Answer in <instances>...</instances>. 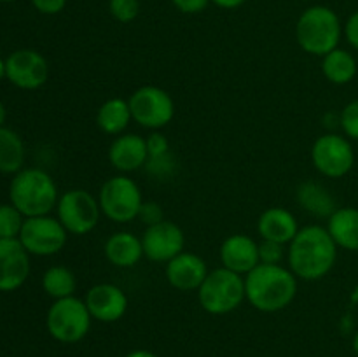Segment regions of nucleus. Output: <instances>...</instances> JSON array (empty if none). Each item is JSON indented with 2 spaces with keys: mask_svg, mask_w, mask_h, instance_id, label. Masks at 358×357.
<instances>
[{
  "mask_svg": "<svg viewBox=\"0 0 358 357\" xmlns=\"http://www.w3.org/2000/svg\"><path fill=\"white\" fill-rule=\"evenodd\" d=\"M345 24L338 13L327 6H311L301 13L296 23V41L304 52L325 56L339 48Z\"/></svg>",
  "mask_w": 358,
  "mask_h": 357,
  "instance_id": "obj_4",
  "label": "nucleus"
},
{
  "mask_svg": "<svg viewBox=\"0 0 358 357\" xmlns=\"http://www.w3.org/2000/svg\"><path fill=\"white\" fill-rule=\"evenodd\" d=\"M303 2H308V0H303Z\"/></svg>",
  "mask_w": 358,
  "mask_h": 357,
  "instance_id": "obj_44",
  "label": "nucleus"
},
{
  "mask_svg": "<svg viewBox=\"0 0 358 357\" xmlns=\"http://www.w3.org/2000/svg\"><path fill=\"white\" fill-rule=\"evenodd\" d=\"M299 230L296 216L283 206H269L257 219V233L262 240L289 245Z\"/></svg>",
  "mask_w": 358,
  "mask_h": 357,
  "instance_id": "obj_19",
  "label": "nucleus"
},
{
  "mask_svg": "<svg viewBox=\"0 0 358 357\" xmlns=\"http://www.w3.org/2000/svg\"><path fill=\"white\" fill-rule=\"evenodd\" d=\"M30 2L37 13L45 14V16H55L65 9L69 0H30Z\"/></svg>",
  "mask_w": 358,
  "mask_h": 357,
  "instance_id": "obj_34",
  "label": "nucleus"
},
{
  "mask_svg": "<svg viewBox=\"0 0 358 357\" xmlns=\"http://www.w3.org/2000/svg\"><path fill=\"white\" fill-rule=\"evenodd\" d=\"M27 252L30 255H38V258H48L62 252V248L69 240V231L63 227L58 217L38 216L27 217L24 219L21 233L17 237Z\"/></svg>",
  "mask_w": 358,
  "mask_h": 357,
  "instance_id": "obj_11",
  "label": "nucleus"
},
{
  "mask_svg": "<svg viewBox=\"0 0 358 357\" xmlns=\"http://www.w3.org/2000/svg\"><path fill=\"white\" fill-rule=\"evenodd\" d=\"M338 259V245L332 240L327 227L310 224L297 231L294 240L287 245L289 268L297 279L315 282L332 272Z\"/></svg>",
  "mask_w": 358,
  "mask_h": 357,
  "instance_id": "obj_1",
  "label": "nucleus"
},
{
  "mask_svg": "<svg viewBox=\"0 0 358 357\" xmlns=\"http://www.w3.org/2000/svg\"><path fill=\"white\" fill-rule=\"evenodd\" d=\"M212 0H171L173 7L182 14H199L208 7Z\"/></svg>",
  "mask_w": 358,
  "mask_h": 357,
  "instance_id": "obj_35",
  "label": "nucleus"
},
{
  "mask_svg": "<svg viewBox=\"0 0 358 357\" xmlns=\"http://www.w3.org/2000/svg\"><path fill=\"white\" fill-rule=\"evenodd\" d=\"M42 289L52 300L76 296L77 276L70 268L62 265L49 266L42 275Z\"/></svg>",
  "mask_w": 358,
  "mask_h": 357,
  "instance_id": "obj_26",
  "label": "nucleus"
},
{
  "mask_svg": "<svg viewBox=\"0 0 358 357\" xmlns=\"http://www.w3.org/2000/svg\"><path fill=\"white\" fill-rule=\"evenodd\" d=\"M58 200L55 178L42 168H23L10 178L9 202L24 217L49 216L56 210Z\"/></svg>",
  "mask_w": 358,
  "mask_h": 357,
  "instance_id": "obj_3",
  "label": "nucleus"
},
{
  "mask_svg": "<svg viewBox=\"0 0 358 357\" xmlns=\"http://www.w3.org/2000/svg\"><path fill=\"white\" fill-rule=\"evenodd\" d=\"M212 4H215L217 7H220V9L231 10V9H238V7H241L243 4H247V0H212Z\"/></svg>",
  "mask_w": 358,
  "mask_h": 357,
  "instance_id": "obj_37",
  "label": "nucleus"
},
{
  "mask_svg": "<svg viewBox=\"0 0 358 357\" xmlns=\"http://www.w3.org/2000/svg\"><path fill=\"white\" fill-rule=\"evenodd\" d=\"M138 219L142 220L145 226H152V224L161 223L164 220V212L161 209L159 203L156 202H143L142 209H140L138 214Z\"/></svg>",
  "mask_w": 358,
  "mask_h": 357,
  "instance_id": "obj_33",
  "label": "nucleus"
},
{
  "mask_svg": "<svg viewBox=\"0 0 358 357\" xmlns=\"http://www.w3.org/2000/svg\"><path fill=\"white\" fill-rule=\"evenodd\" d=\"M259 258L264 265H280L285 258V245L276 244V241L262 240L259 244Z\"/></svg>",
  "mask_w": 358,
  "mask_h": 357,
  "instance_id": "obj_30",
  "label": "nucleus"
},
{
  "mask_svg": "<svg viewBox=\"0 0 358 357\" xmlns=\"http://www.w3.org/2000/svg\"><path fill=\"white\" fill-rule=\"evenodd\" d=\"M357 59L350 51L343 48H336L334 51L322 56V74L325 79L338 86L352 83L357 76Z\"/></svg>",
  "mask_w": 358,
  "mask_h": 357,
  "instance_id": "obj_24",
  "label": "nucleus"
},
{
  "mask_svg": "<svg viewBox=\"0 0 358 357\" xmlns=\"http://www.w3.org/2000/svg\"><path fill=\"white\" fill-rule=\"evenodd\" d=\"M108 161L121 174L140 170L149 161L147 140L136 133H122L112 140L108 147Z\"/></svg>",
  "mask_w": 358,
  "mask_h": 357,
  "instance_id": "obj_17",
  "label": "nucleus"
},
{
  "mask_svg": "<svg viewBox=\"0 0 358 357\" xmlns=\"http://www.w3.org/2000/svg\"><path fill=\"white\" fill-rule=\"evenodd\" d=\"M143 258L152 262H164L184 252L185 234L178 224L173 220H161V223L147 226L142 237Z\"/></svg>",
  "mask_w": 358,
  "mask_h": 357,
  "instance_id": "obj_13",
  "label": "nucleus"
},
{
  "mask_svg": "<svg viewBox=\"0 0 358 357\" xmlns=\"http://www.w3.org/2000/svg\"><path fill=\"white\" fill-rule=\"evenodd\" d=\"M6 79V59L0 58V80Z\"/></svg>",
  "mask_w": 358,
  "mask_h": 357,
  "instance_id": "obj_40",
  "label": "nucleus"
},
{
  "mask_svg": "<svg viewBox=\"0 0 358 357\" xmlns=\"http://www.w3.org/2000/svg\"><path fill=\"white\" fill-rule=\"evenodd\" d=\"M27 149L24 142L14 130L0 128V174L14 175L24 168Z\"/></svg>",
  "mask_w": 358,
  "mask_h": 357,
  "instance_id": "obj_25",
  "label": "nucleus"
},
{
  "mask_svg": "<svg viewBox=\"0 0 358 357\" xmlns=\"http://www.w3.org/2000/svg\"><path fill=\"white\" fill-rule=\"evenodd\" d=\"M220 261L224 268L245 276L261 265L259 244L248 234H229L220 245Z\"/></svg>",
  "mask_w": 358,
  "mask_h": 357,
  "instance_id": "obj_18",
  "label": "nucleus"
},
{
  "mask_svg": "<svg viewBox=\"0 0 358 357\" xmlns=\"http://www.w3.org/2000/svg\"><path fill=\"white\" fill-rule=\"evenodd\" d=\"M131 121L133 118L128 100H124L121 97L105 100L96 112V125L105 135H122Z\"/></svg>",
  "mask_w": 358,
  "mask_h": 357,
  "instance_id": "obj_23",
  "label": "nucleus"
},
{
  "mask_svg": "<svg viewBox=\"0 0 358 357\" xmlns=\"http://www.w3.org/2000/svg\"><path fill=\"white\" fill-rule=\"evenodd\" d=\"M103 254L105 259L115 268H133L143 258L142 238L131 231H117L107 238Z\"/></svg>",
  "mask_w": 358,
  "mask_h": 357,
  "instance_id": "obj_20",
  "label": "nucleus"
},
{
  "mask_svg": "<svg viewBox=\"0 0 358 357\" xmlns=\"http://www.w3.org/2000/svg\"><path fill=\"white\" fill-rule=\"evenodd\" d=\"M2 4H10V2H17V0H0Z\"/></svg>",
  "mask_w": 358,
  "mask_h": 357,
  "instance_id": "obj_42",
  "label": "nucleus"
},
{
  "mask_svg": "<svg viewBox=\"0 0 358 357\" xmlns=\"http://www.w3.org/2000/svg\"><path fill=\"white\" fill-rule=\"evenodd\" d=\"M133 121L150 132H159L175 115V102L166 90L152 84L140 86L128 98Z\"/></svg>",
  "mask_w": 358,
  "mask_h": 357,
  "instance_id": "obj_9",
  "label": "nucleus"
},
{
  "mask_svg": "<svg viewBox=\"0 0 358 357\" xmlns=\"http://www.w3.org/2000/svg\"><path fill=\"white\" fill-rule=\"evenodd\" d=\"M247 300L245 276L220 268L210 270L206 279L198 289V301L203 310L210 315H226L236 310Z\"/></svg>",
  "mask_w": 358,
  "mask_h": 357,
  "instance_id": "obj_5",
  "label": "nucleus"
},
{
  "mask_svg": "<svg viewBox=\"0 0 358 357\" xmlns=\"http://www.w3.org/2000/svg\"><path fill=\"white\" fill-rule=\"evenodd\" d=\"M247 301L259 312L275 314L285 310L297 296V276L289 266L261 262L245 275Z\"/></svg>",
  "mask_w": 358,
  "mask_h": 357,
  "instance_id": "obj_2",
  "label": "nucleus"
},
{
  "mask_svg": "<svg viewBox=\"0 0 358 357\" xmlns=\"http://www.w3.org/2000/svg\"><path fill=\"white\" fill-rule=\"evenodd\" d=\"M27 217L13 205L0 203V238H17Z\"/></svg>",
  "mask_w": 358,
  "mask_h": 357,
  "instance_id": "obj_27",
  "label": "nucleus"
},
{
  "mask_svg": "<svg viewBox=\"0 0 358 357\" xmlns=\"http://www.w3.org/2000/svg\"><path fill=\"white\" fill-rule=\"evenodd\" d=\"M30 276V254L17 238H0V293L17 290Z\"/></svg>",
  "mask_w": 358,
  "mask_h": 357,
  "instance_id": "obj_14",
  "label": "nucleus"
},
{
  "mask_svg": "<svg viewBox=\"0 0 358 357\" xmlns=\"http://www.w3.org/2000/svg\"><path fill=\"white\" fill-rule=\"evenodd\" d=\"M108 10L119 23H131L140 14V0H108Z\"/></svg>",
  "mask_w": 358,
  "mask_h": 357,
  "instance_id": "obj_28",
  "label": "nucleus"
},
{
  "mask_svg": "<svg viewBox=\"0 0 358 357\" xmlns=\"http://www.w3.org/2000/svg\"><path fill=\"white\" fill-rule=\"evenodd\" d=\"M101 214L117 224H128L138 219L143 205L142 189L126 174L114 175L101 184L98 192Z\"/></svg>",
  "mask_w": 358,
  "mask_h": 357,
  "instance_id": "obj_7",
  "label": "nucleus"
},
{
  "mask_svg": "<svg viewBox=\"0 0 358 357\" xmlns=\"http://www.w3.org/2000/svg\"><path fill=\"white\" fill-rule=\"evenodd\" d=\"M91 322L93 317L86 301L77 296L55 300L45 314V328L51 338L66 345L83 342L90 332Z\"/></svg>",
  "mask_w": 358,
  "mask_h": 357,
  "instance_id": "obj_6",
  "label": "nucleus"
},
{
  "mask_svg": "<svg viewBox=\"0 0 358 357\" xmlns=\"http://www.w3.org/2000/svg\"><path fill=\"white\" fill-rule=\"evenodd\" d=\"M208 265L201 255L194 252H180L171 261L166 262V280L173 289L182 293H191L201 287L203 280L208 275Z\"/></svg>",
  "mask_w": 358,
  "mask_h": 357,
  "instance_id": "obj_16",
  "label": "nucleus"
},
{
  "mask_svg": "<svg viewBox=\"0 0 358 357\" xmlns=\"http://www.w3.org/2000/svg\"><path fill=\"white\" fill-rule=\"evenodd\" d=\"M147 149H149V160L150 158H159L170 153V142L166 136L159 132H152L147 136Z\"/></svg>",
  "mask_w": 358,
  "mask_h": 357,
  "instance_id": "obj_32",
  "label": "nucleus"
},
{
  "mask_svg": "<svg viewBox=\"0 0 358 357\" xmlns=\"http://www.w3.org/2000/svg\"><path fill=\"white\" fill-rule=\"evenodd\" d=\"M357 161L348 136L339 133L320 135L311 146V163L315 170L327 178H341L352 172Z\"/></svg>",
  "mask_w": 358,
  "mask_h": 357,
  "instance_id": "obj_10",
  "label": "nucleus"
},
{
  "mask_svg": "<svg viewBox=\"0 0 358 357\" xmlns=\"http://www.w3.org/2000/svg\"><path fill=\"white\" fill-rule=\"evenodd\" d=\"M296 200L299 203V206L303 210H306L308 214H311L313 217L318 219H329L332 214L336 212V200L331 195L325 186L318 184V182L308 181L297 188L296 191Z\"/></svg>",
  "mask_w": 358,
  "mask_h": 357,
  "instance_id": "obj_22",
  "label": "nucleus"
},
{
  "mask_svg": "<svg viewBox=\"0 0 358 357\" xmlns=\"http://www.w3.org/2000/svg\"><path fill=\"white\" fill-rule=\"evenodd\" d=\"M56 217L63 224L69 234L83 237L91 233L98 226L101 209L98 198L86 189H69L59 195L56 205Z\"/></svg>",
  "mask_w": 358,
  "mask_h": 357,
  "instance_id": "obj_8",
  "label": "nucleus"
},
{
  "mask_svg": "<svg viewBox=\"0 0 358 357\" xmlns=\"http://www.w3.org/2000/svg\"><path fill=\"white\" fill-rule=\"evenodd\" d=\"M353 350H355V354L358 356V329H357V332H355V336H353Z\"/></svg>",
  "mask_w": 358,
  "mask_h": 357,
  "instance_id": "obj_41",
  "label": "nucleus"
},
{
  "mask_svg": "<svg viewBox=\"0 0 358 357\" xmlns=\"http://www.w3.org/2000/svg\"><path fill=\"white\" fill-rule=\"evenodd\" d=\"M86 307L93 321L112 324L121 321L128 312V296L115 284H96L86 293Z\"/></svg>",
  "mask_w": 358,
  "mask_h": 357,
  "instance_id": "obj_15",
  "label": "nucleus"
},
{
  "mask_svg": "<svg viewBox=\"0 0 358 357\" xmlns=\"http://www.w3.org/2000/svg\"><path fill=\"white\" fill-rule=\"evenodd\" d=\"M357 163H358V153H357Z\"/></svg>",
  "mask_w": 358,
  "mask_h": 357,
  "instance_id": "obj_43",
  "label": "nucleus"
},
{
  "mask_svg": "<svg viewBox=\"0 0 358 357\" xmlns=\"http://www.w3.org/2000/svg\"><path fill=\"white\" fill-rule=\"evenodd\" d=\"M145 167L150 175H156V177H170L175 168V160L171 156V153H168L159 158H150Z\"/></svg>",
  "mask_w": 358,
  "mask_h": 357,
  "instance_id": "obj_31",
  "label": "nucleus"
},
{
  "mask_svg": "<svg viewBox=\"0 0 358 357\" xmlns=\"http://www.w3.org/2000/svg\"><path fill=\"white\" fill-rule=\"evenodd\" d=\"M6 119H7V108L3 105V102H0V128L6 126Z\"/></svg>",
  "mask_w": 358,
  "mask_h": 357,
  "instance_id": "obj_39",
  "label": "nucleus"
},
{
  "mask_svg": "<svg viewBox=\"0 0 358 357\" xmlns=\"http://www.w3.org/2000/svg\"><path fill=\"white\" fill-rule=\"evenodd\" d=\"M345 37L348 41V44L358 51V9L353 14H350V18L346 20Z\"/></svg>",
  "mask_w": 358,
  "mask_h": 357,
  "instance_id": "obj_36",
  "label": "nucleus"
},
{
  "mask_svg": "<svg viewBox=\"0 0 358 357\" xmlns=\"http://www.w3.org/2000/svg\"><path fill=\"white\" fill-rule=\"evenodd\" d=\"M327 231L338 248L358 252V209L341 206L327 219Z\"/></svg>",
  "mask_w": 358,
  "mask_h": 357,
  "instance_id": "obj_21",
  "label": "nucleus"
},
{
  "mask_svg": "<svg viewBox=\"0 0 358 357\" xmlns=\"http://www.w3.org/2000/svg\"><path fill=\"white\" fill-rule=\"evenodd\" d=\"M339 126L348 139L358 140V98L345 105L339 114Z\"/></svg>",
  "mask_w": 358,
  "mask_h": 357,
  "instance_id": "obj_29",
  "label": "nucleus"
},
{
  "mask_svg": "<svg viewBox=\"0 0 358 357\" xmlns=\"http://www.w3.org/2000/svg\"><path fill=\"white\" fill-rule=\"evenodd\" d=\"M6 79L20 90H38L49 79L48 59L35 49H16L6 58Z\"/></svg>",
  "mask_w": 358,
  "mask_h": 357,
  "instance_id": "obj_12",
  "label": "nucleus"
},
{
  "mask_svg": "<svg viewBox=\"0 0 358 357\" xmlns=\"http://www.w3.org/2000/svg\"><path fill=\"white\" fill-rule=\"evenodd\" d=\"M126 357H159V356H156V354L150 352V350L138 349V350H131L129 354H126Z\"/></svg>",
  "mask_w": 358,
  "mask_h": 357,
  "instance_id": "obj_38",
  "label": "nucleus"
},
{
  "mask_svg": "<svg viewBox=\"0 0 358 357\" xmlns=\"http://www.w3.org/2000/svg\"><path fill=\"white\" fill-rule=\"evenodd\" d=\"M0 294H2V293H0Z\"/></svg>",
  "mask_w": 358,
  "mask_h": 357,
  "instance_id": "obj_45",
  "label": "nucleus"
}]
</instances>
